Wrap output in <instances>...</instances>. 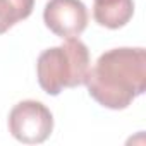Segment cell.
Here are the masks:
<instances>
[{
	"mask_svg": "<svg viewBox=\"0 0 146 146\" xmlns=\"http://www.w3.org/2000/svg\"><path fill=\"white\" fill-rule=\"evenodd\" d=\"M9 131L24 144H40L53 131V115L41 102H19L9 113Z\"/></svg>",
	"mask_w": 146,
	"mask_h": 146,
	"instance_id": "3957f363",
	"label": "cell"
},
{
	"mask_svg": "<svg viewBox=\"0 0 146 146\" xmlns=\"http://www.w3.org/2000/svg\"><path fill=\"white\" fill-rule=\"evenodd\" d=\"M134 14L132 0H95L93 17L100 26L119 29L125 26Z\"/></svg>",
	"mask_w": 146,
	"mask_h": 146,
	"instance_id": "5b68a950",
	"label": "cell"
},
{
	"mask_svg": "<svg viewBox=\"0 0 146 146\" xmlns=\"http://www.w3.org/2000/svg\"><path fill=\"white\" fill-rule=\"evenodd\" d=\"M88 9L81 0H48L43 21L60 38H78L88 26Z\"/></svg>",
	"mask_w": 146,
	"mask_h": 146,
	"instance_id": "277c9868",
	"label": "cell"
},
{
	"mask_svg": "<svg viewBox=\"0 0 146 146\" xmlns=\"http://www.w3.org/2000/svg\"><path fill=\"white\" fill-rule=\"evenodd\" d=\"M35 0H0V35L31 16Z\"/></svg>",
	"mask_w": 146,
	"mask_h": 146,
	"instance_id": "8992f818",
	"label": "cell"
},
{
	"mask_svg": "<svg viewBox=\"0 0 146 146\" xmlns=\"http://www.w3.org/2000/svg\"><path fill=\"white\" fill-rule=\"evenodd\" d=\"M84 84L102 107L127 108L146 90V50L129 46L107 50L90 67Z\"/></svg>",
	"mask_w": 146,
	"mask_h": 146,
	"instance_id": "6da1fadb",
	"label": "cell"
},
{
	"mask_svg": "<svg viewBox=\"0 0 146 146\" xmlns=\"http://www.w3.org/2000/svg\"><path fill=\"white\" fill-rule=\"evenodd\" d=\"M90 70V50L79 38H67L60 46L40 53L38 83L46 95L57 96L64 88L84 84Z\"/></svg>",
	"mask_w": 146,
	"mask_h": 146,
	"instance_id": "7a4b0ae2",
	"label": "cell"
}]
</instances>
